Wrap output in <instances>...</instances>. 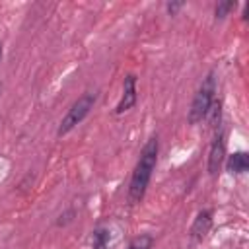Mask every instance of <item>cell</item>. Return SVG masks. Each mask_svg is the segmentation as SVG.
<instances>
[{
	"mask_svg": "<svg viewBox=\"0 0 249 249\" xmlns=\"http://www.w3.org/2000/svg\"><path fill=\"white\" fill-rule=\"evenodd\" d=\"M158 154H160V140H158V136H150L146 140V144L142 146L140 156L130 173V181H128V189H126V198L130 204H140L144 200L148 185L154 175V169L158 165Z\"/></svg>",
	"mask_w": 249,
	"mask_h": 249,
	"instance_id": "1",
	"label": "cell"
},
{
	"mask_svg": "<svg viewBox=\"0 0 249 249\" xmlns=\"http://www.w3.org/2000/svg\"><path fill=\"white\" fill-rule=\"evenodd\" d=\"M216 97V74L214 70H210L206 74V78L202 80V84L198 86L193 101H191V107H189V113H187V121L189 124H198L204 121L212 101Z\"/></svg>",
	"mask_w": 249,
	"mask_h": 249,
	"instance_id": "2",
	"label": "cell"
},
{
	"mask_svg": "<svg viewBox=\"0 0 249 249\" xmlns=\"http://www.w3.org/2000/svg\"><path fill=\"white\" fill-rule=\"evenodd\" d=\"M95 93L93 91H84L70 107H68V111L64 113V117L60 119V123H58V128H56V136L58 138H62V136H66L68 132H72L88 115H89V111L93 109V105H95Z\"/></svg>",
	"mask_w": 249,
	"mask_h": 249,
	"instance_id": "3",
	"label": "cell"
},
{
	"mask_svg": "<svg viewBox=\"0 0 249 249\" xmlns=\"http://www.w3.org/2000/svg\"><path fill=\"white\" fill-rule=\"evenodd\" d=\"M224 160H226V134L218 128L212 142H210V148H208V158H206V171L210 177H216L224 165Z\"/></svg>",
	"mask_w": 249,
	"mask_h": 249,
	"instance_id": "4",
	"label": "cell"
},
{
	"mask_svg": "<svg viewBox=\"0 0 249 249\" xmlns=\"http://www.w3.org/2000/svg\"><path fill=\"white\" fill-rule=\"evenodd\" d=\"M136 84H138L136 74H126V76H124V80H123V93H121V99H119V103H117L115 109H113V113H115L117 117L128 113V111L136 105V101H138V89H136Z\"/></svg>",
	"mask_w": 249,
	"mask_h": 249,
	"instance_id": "5",
	"label": "cell"
},
{
	"mask_svg": "<svg viewBox=\"0 0 249 249\" xmlns=\"http://www.w3.org/2000/svg\"><path fill=\"white\" fill-rule=\"evenodd\" d=\"M210 230H212V210L210 208H202V210L196 212V216H195V220H193V224L189 228V235L195 241H202L208 235Z\"/></svg>",
	"mask_w": 249,
	"mask_h": 249,
	"instance_id": "6",
	"label": "cell"
},
{
	"mask_svg": "<svg viewBox=\"0 0 249 249\" xmlns=\"http://www.w3.org/2000/svg\"><path fill=\"white\" fill-rule=\"evenodd\" d=\"M224 161H226V171L230 175H243L249 171V154L243 150L230 154Z\"/></svg>",
	"mask_w": 249,
	"mask_h": 249,
	"instance_id": "7",
	"label": "cell"
},
{
	"mask_svg": "<svg viewBox=\"0 0 249 249\" xmlns=\"http://www.w3.org/2000/svg\"><path fill=\"white\" fill-rule=\"evenodd\" d=\"M109 241H111V230L107 226H97L91 230V235H89L91 249H107Z\"/></svg>",
	"mask_w": 249,
	"mask_h": 249,
	"instance_id": "8",
	"label": "cell"
},
{
	"mask_svg": "<svg viewBox=\"0 0 249 249\" xmlns=\"http://www.w3.org/2000/svg\"><path fill=\"white\" fill-rule=\"evenodd\" d=\"M204 119L208 121V124L212 128H220V121H222V99L220 97H214V101H212Z\"/></svg>",
	"mask_w": 249,
	"mask_h": 249,
	"instance_id": "9",
	"label": "cell"
},
{
	"mask_svg": "<svg viewBox=\"0 0 249 249\" xmlns=\"http://www.w3.org/2000/svg\"><path fill=\"white\" fill-rule=\"evenodd\" d=\"M235 8H237V2H235V0H222V2H218V4L214 6V19H216V21L226 19Z\"/></svg>",
	"mask_w": 249,
	"mask_h": 249,
	"instance_id": "10",
	"label": "cell"
},
{
	"mask_svg": "<svg viewBox=\"0 0 249 249\" xmlns=\"http://www.w3.org/2000/svg\"><path fill=\"white\" fill-rule=\"evenodd\" d=\"M152 245H154V237L150 233H140L134 239H130L126 249H152Z\"/></svg>",
	"mask_w": 249,
	"mask_h": 249,
	"instance_id": "11",
	"label": "cell"
},
{
	"mask_svg": "<svg viewBox=\"0 0 249 249\" xmlns=\"http://www.w3.org/2000/svg\"><path fill=\"white\" fill-rule=\"evenodd\" d=\"M74 216H76V210H74V208H68L64 214H60V216H58L56 226H66V224H70V222L74 220Z\"/></svg>",
	"mask_w": 249,
	"mask_h": 249,
	"instance_id": "12",
	"label": "cell"
},
{
	"mask_svg": "<svg viewBox=\"0 0 249 249\" xmlns=\"http://www.w3.org/2000/svg\"><path fill=\"white\" fill-rule=\"evenodd\" d=\"M183 8H185V2H167L165 4V12L169 16H177V12L183 10Z\"/></svg>",
	"mask_w": 249,
	"mask_h": 249,
	"instance_id": "13",
	"label": "cell"
},
{
	"mask_svg": "<svg viewBox=\"0 0 249 249\" xmlns=\"http://www.w3.org/2000/svg\"><path fill=\"white\" fill-rule=\"evenodd\" d=\"M2 56H4V45L0 43V62H2Z\"/></svg>",
	"mask_w": 249,
	"mask_h": 249,
	"instance_id": "14",
	"label": "cell"
}]
</instances>
